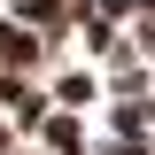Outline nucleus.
I'll list each match as a JSON object with an SVG mask.
<instances>
[{
	"label": "nucleus",
	"mask_w": 155,
	"mask_h": 155,
	"mask_svg": "<svg viewBox=\"0 0 155 155\" xmlns=\"http://www.w3.org/2000/svg\"><path fill=\"white\" fill-rule=\"evenodd\" d=\"M0 62H8V70L39 62V39H31V31H16V23H0Z\"/></svg>",
	"instance_id": "nucleus-1"
}]
</instances>
